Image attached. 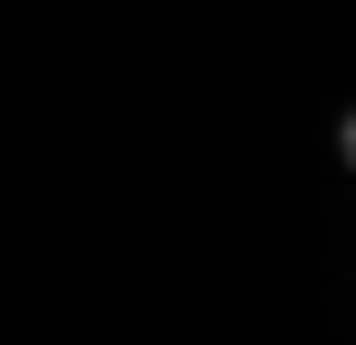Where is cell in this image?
<instances>
[{
    "label": "cell",
    "instance_id": "1",
    "mask_svg": "<svg viewBox=\"0 0 356 345\" xmlns=\"http://www.w3.org/2000/svg\"><path fill=\"white\" fill-rule=\"evenodd\" d=\"M334 162L356 172V108H346V119H334Z\"/></svg>",
    "mask_w": 356,
    "mask_h": 345
}]
</instances>
